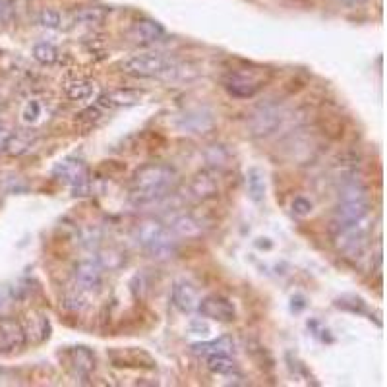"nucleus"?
<instances>
[{
	"instance_id": "nucleus-1",
	"label": "nucleus",
	"mask_w": 387,
	"mask_h": 387,
	"mask_svg": "<svg viewBox=\"0 0 387 387\" xmlns=\"http://www.w3.org/2000/svg\"><path fill=\"white\" fill-rule=\"evenodd\" d=\"M175 182H177V170L169 165H161V163L143 165L141 169L136 170L132 180L134 201L138 206L159 201L167 196V192L175 186Z\"/></svg>"
},
{
	"instance_id": "nucleus-2",
	"label": "nucleus",
	"mask_w": 387,
	"mask_h": 387,
	"mask_svg": "<svg viewBox=\"0 0 387 387\" xmlns=\"http://www.w3.org/2000/svg\"><path fill=\"white\" fill-rule=\"evenodd\" d=\"M136 240L153 259H167L177 252V240L172 237V230L153 219L139 223L136 228Z\"/></svg>"
},
{
	"instance_id": "nucleus-3",
	"label": "nucleus",
	"mask_w": 387,
	"mask_h": 387,
	"mask_svg": "<svg viewBox=\"0 0 387 387\" xmlns=\"http://www.w3.org/2000/svg\"><path fill=\"white\" fill-rule=\"evenodd\" d=\"M122 70L136 78H159L179 72V64L163 52H143L122 62Z\"/></svg>"
},
{
	"instance_id": "nucleus-4",
	"label": "nucleus",
	"mask_w": 387,
	"mask_h": 387,
	"mask_svg": "<svg viewBox=\"0 0 387 387\" xmlns=\"http://www.w3.org/2000/svg\"><path fill=\"white\" fill-rule=\"evenodd\" d=\"M269 72L266 68H239L230 70L223 76V86L225 90L232 95V97H239V99H250L258 93L264 83H268Z\"/></svg>"
},
{
	"instance_id": "nucleus-5",
	"label": "nucleus",
	"mask_w": 387,
	"mask_h": 387,
	"mask_svg": "<svg viewBox=\"0 0 387 387\" xmlns=\"http://www.w3.org/2000/svg\"><path fill=\"white\" fill-rule=\"evenodd\" d=\"M370 219L364 217L357 223H348L335 227L333 242L341 254H345L347 258H357L366 248L368 239H370Z\"/></svg>"
},
{
	"instance_id": "nucleus-6",
	"label": "nucleus",
	"mask_w": 387,
	"mask_h": 387,
	"mask_svg": "<svg viewBox=\"0 0 387 387\" xmlns=\"http://www.w3.org/2000/svg\"><path fill=\"white\" fill-rule=\"evenodd\" d=\"M52 175L64 184H68L74 196H88L90 192V170L86 167V163L80 159H66L59 161L52 169Z\"/></svg>"
},
{
	"instance_id": "nucleus-7",
	"label": "nucleus",
	"mask_w": 387,
	"mask_h": 387,
	"mask_svg": "<svg viewBox=\"0 0 387 387\" xmlns=\"http://www.w3.org/2000/svg\"><path fill=\"white\" fill-rule=\"evenodd\" d=\"M283 122V112L277 105H261L250 115L248 130L256 138H266L273 134Z\"/></svg>"
},
{
	"instance_id": "nucleus-8",
	"label": "nucleus",
	"mask_w": 387,
	"mask_h": 387,
	"mask_svg": "<svg viewBox=\"0 0 387 387\" xmlns=\"http://www.w3.org/2000/svg\"><path fill=\"white\" fill-rule=\"evenodd\" d=\"M196 310L204 318L223 321V324L237 319V310L232 306V302L228 298L221 297V295H209V297L201 298Z\"/></svg>"
},
{
	"instance_id": "nucleus-9",
	"label": "nucleus",
	"mask_w": 387,
	"mask_h": 387,
	"mask_svg": "<svg viewBox=\"0 0 387 387\" xmlns=\"http://www.w3.org/2000/svg\"><path fill=\"white\" fill-rule=\"evenodd\" d=\"M74 281L80 290L97 292L103 285V266L97 259H81L74 268Z\"/></svg>"
},
{
	"instance_id": "nucleus-10",
	"label": "nucleus",
	"mask_w": 387,
	"mask_h": 387,
	"mask_svg": "<svg viewBox=\"0 0 387 387\" xmlns=\"http://www.w3.org/2000/svg\"><path fill=\"white\" fill-rule=\"evenodd\" d=\"M26 345V329L18 319L0 318V355L20 350Z\"/></svg>"
},
{
	"instance_id": "nucleus-11",
	"label": "nucleus",
	"mask_w": 387,
	"mask_h": 387,
	"mask_svg": "<svg viewBox=\"0 0 387 387\" xmlns=\"http://www.w3.org/2000/svg\"><path fill=\"white\" fill-rule=\"evenodd\" d=\"M368 215H370V201H368V198L339 199L333 225L341 227V225H348V223H357V221L368 217Z\"/></svg>"
},
{
	"instance_id": "nucleus-12",
	"label": "nucleus",
	"mask_w": 387,
	"mask_h": 387,
	"mask_svg": "<svg viewBox=\"0 0 387 387\" xmlns=\"http://www.w3.org/2000/svg\"><path fill=\"white\" fill-rule=\"evenodd\" d=\"M177 126L182 132H190V134H206L209 130H213L215 120L208 109H194L179 117Z\"/></svg>"
},
{
	"instance_id": "nucleus-13",
	"label": "nucleus",
	"mask_w": 387,
	"mask_h": 387,
	"mask_svg": "<svg viewBox=\"0 0 387 387\" xmlns=\"http://www.w3.org/2000/svg\"><path fill=\"white\" fill-rule=\"evenodd\" d=\"M163 37H165V28L161 26L159 21L149 20V18L136 21L128 31V39L138 43V45H151V43L161 41Z\"/></svg>"
},
{
	"instance_id": "nucleus-14",
	"label": "nucleus",
	"mask_w": 387,
	"mask_h": 387,
	"mask_svg": "<svg viewBox=\"0 0 387 387\" xmlns=\"http://www.w3.org/2000/svg\"><path fill=\"white\" fill-rule=\"evenodd\" d=\"M198 290H196V287L190 281L180 279V281L175 283V287H172V304H175V308L179 312L192 314L198 308Z\"/></svg>"
},
{
	"instance_id": "nucleus-15",
	"label": "nucleus",
	"mask_w": 387,
	"mask_h": 387,
	"mask_svg": "<svg viewBox=\"0 0 387 387\" xmlns=\"http://www.w3.org/2000/svg\"><path fill=\"white\" fill-rule=\"evenodd\" d=\"M190 192L198 199H213L219 196V180L213 170H201L190 182Z\"/></svg>"
},
{
	"instance_id": "nucleus-16",
	"label": "nucleus",
	"mask_w": 387,
	"mask_h": 387,
	"mask_svg": "<svg viewBox=\"0 0 387 387\" xmlns=\"http://www.w3.org/2000/svg\"><path fill=\"white\" fill-rule=\"evenodd\" d=\"M143 99V91L138 90H112L103 93L99 97V105L105 107H132Z\"/></svg>"
},
{
	"instance_id": "nucleus-17",
	"label": "nucleus",
	"mask_w": 387,
	"mask_h": 387,
	"mask_svg": "<svg viewBox=\"0 0 387 387\" xmlns=\"http://www.w3.org/2000/svg\"><path fill=\"white\" fill-rule=\"evenodd\" d=\"M35 143V134L30 130H18V132H10L8 138L4 141V151L12 155V157H18L23 155L31 149V146Z\"/></svg>"
},
{
	"instance_id": "nucleus-18",
	"label": "nucleus",
	"mask_w": 387,
	"mask_h": 387,
	"mask_svg": "<svg viewBox=\"0 0 387 387\" xmlns=\"http://www.w3.org/2000/svg\"><path fill=\"white\" fill-rule=\"evenodd\" d=\"M68 362L76 374L90 376L95 370V355L88 347H74L68 350Z\"/></svg>"
},
{
	"instance_id": "nucleus-19",
	"label": "nucleus",
	"mask_w": 387,
	"mask_h": 387,
	"mask_svg": "<svg viewBox=\"0 0 387 387\" xmlns=\"http://www.w3.org/2000/svg\"><path fill=\"white\" fill-rule=\"evenodd\" d=\"M192 350L199 355V357H211V355H230L235 350V339L230 335H223V337L215 339V341H208V343H196L192 345Z\"/></svg>"
},
{
	"instance_id": "nucleus-20",
	"label": "nucleus",
	"mask_w": 387,
	"mask_h": 387,
	"mask_svg": "<svg viewBox=\"0 0 387 387\" xmlns=\"http://www.w3.org/2000/svg\"><path fill=\"white\" fill-rule=\"evenodd\" d=\"M246 186H248V196L252 201L261 204L266 198V177L264 170L258 167H250L246 172Z\"/></svg>"
},
{
	"instance_id": "nucleus-21",
	"label": "nucleus",
	"mask_w": 387,
	"mask_h": 387,
	"mask_svg": "<svg viewBox=\"0 0 387 387\" xmlns=\"http://www.w3.org/2000/svg\"><path fill=\"white\" fill-rule=\"evenodd\" d=\"M170 230H172V235L182 237V239H194V237L201 235V223L192 215H180L179 219L172 221Z\"/></svg>"
},
{
	"instance_id": "nucleus-22",
	"label": "nucleus",
	"mask_w": 387,
	"mask_h": 387,
	"mask_svg": "<svg viewBox=\"0 0 387 387\" xmlns=\"http://www.w3.org/2000/svg\"><path fill=\"white\" fill-rule=\"evenodd\" d=\"M64 91H66V95H68L70 99L74 101L90 99L91 95H93V83L86 80L68 81V83L64 86Z\"/></svg>"
},
{
	"instance_id": "nucleus-23",
	"label": "nucleus",
	"mask_w": 387,
	"mask_h": 387,
	"mask_svg": "<svg viewBox=\"0 0 387 387\" xmlns=\"http://www.w3.org/2000/svg\"><path fill=\"white\" fill-rule=\"evenodd\" d=\"M208 368L213 374L225 376V374H230V372L237 370V362L228 355H211V357H208Z\"/></svg>"
},
{
	"instance_id": "nucleus-24",
	"label": "nucleus",
	"mask_w": 387,
	"mask_h": 387,
	"mask_svg": "<svg viewBox=\"0 0 387 387\" xmlns=\"http://www.w3.org/2000/svg\"><path fill=\"white\" fill-rule=\"evenodd\" d=\"M76 21L86 23V26H97L101 21L107 18V10L101 6H91V8H81L74 14Z\"/></svg>"
},
{
	"instance_id": "nucleus-25",
	"label": "nucleus",
	"mask_w": 387,
	"mask_h": 387,
	"mask_svg": "<svg viewBox=\"0 0 387 387\" xmlns=\"http://www.w3.org/2000/svg\"><path fill=\"white\" fill-rule=\"evenodd\" d=\"M33 59L41 64H45V66H50L59 60V50L50 43H37L33 47Z\"/></svg>"
},
{
	"instance_id": "nucleus-26",
	"label": "nucleus",
	"mask_w": 387,
	"mask_h": 387,
	"mask_svg": "<svg viewBox=\"0 0 387 387\" xmlns=\"http://www.w3.org/2000/svg\"><path fill=\"white\" fill-rule=\"evenodd\" d=\"M33 331L35 335H39V341H45L49 337V319L45 318L43 314H33V318L30 316V333Z\"/></svg>"
},
{
	"instance_id": "nucleus-27",
	"label": "nucleus",
	"mask_w": 387,
	"mask_h": 387,
	"mask_svg": "<svg viewBox=\"0 0 387 387\" xmlns=\"http://www.w3.org/2000/svg\"><path fill=\"white\" fill-rule=\"evenodd\" d=\"M39 23L43 28H47V30H57L62 26V18H60V14L57 10H43L39 14Z\"/></svg>"
},
{
	"instance_id": "nucleus-28",
	"label": "nucleus",
	"mask_w": 387,
	"mask_h": 387,
	"mask_svg": "<svg viewBox=\"0 0 387 387\" xmlns=\"http://www.w3.org/2000/svg\"><path fill=\"white\" fill-rule=\"evenodd\" d=\"M292 211H295V215H298V217H306V215H310L312 213V204L308 201L306 198H295V201H292Z\"/></svg>"
},
{
	"instance_id": "nucleus-29",
	"label": "nucleus",
	"mask_w": 387,
	"mask_h": 387,
	"mask_svg": "<svg viewBox=\"0 0 387 387\" xmlns=\"http://www.w3.org/2000/svg\"><path fill=\"white\" fill-rule=\"evenodd\" d=\"M41 115V105L37 101H30L28 105H26V109H23V120L26 122H35V120L39 119Z\"/></svg>"
},
{
	"instance_id": "nucleus-30",
	"label": "nucleus",
	"mask_w": 387,
	"mask_h": 387,
	"mask_svg": "<svg viewBox=\"0 0 387 387\" xmlns=\"http://www.w3.org/2000/svg\"><path fill=\"white\" fill-rule=\"evenodd\" d=\"M211 151L215 153V157H208L209 163H211V165H217V167L225 165V161L228 159V153L225 151V148H221V146H213Z\"/></svg>"
},
{
	"instance_id": "nucleus-31",
	"label": "nucleus",
	"mask_w": 387,
	"mask_h": 387,
	"mask_svg": "<svg viewBox=\"0 0 387 387\" xmlns=\"http://www.w3.org/2000/svg\"><path fill=\"white\" fill-rule=\"evenodd\" d=\"M188 331L192 333V335H199V337H208V335H209L208 326H206V324H201V321H198V319L190 321Z\"/></svg>"
},
{
	"instance_id": "nucleus-32",
	"label": "nucleus",
	"mask_w": 387,
	"mask_h": 387,
	"mask_svg": "<svg viewBox=\"0 0 387 387\" xmlns=\"http://www.w3.org/2000/svg\"><path fill=\"white\" fill-rule=\"evenodd\" d=\"M12 20V4L8 0H0V26Z\"/></svg>"
},
{
	"instance_id": "nucleus-33",
	"label": "nucleus",
	"mask_w": 387,
	"mask_h": 387,
	"mask_svg": "<svg viewBox=\"0 0 387 387\" xmlns=\"http://www.w3.org/2000/svg\"><path fill=\"white\" fill-rule=\"evenodd\" d=\"M8 128H6V124L4 122H0V148L4 146V141H6V138H8Z\"/></svg>"
},
{
	"instance_id": "nucleus-34",
	"label": "nucleus",
	"mask_w": 387,
	"mask_h": 387,
	"mask_svg": "<svg viewBox=\"0 0 387 387\" xmlns=\"http://www.w3.org/2000/svg\"><path fill=\"white\" fill-rule=\"evenodd\" d=\"M345 2H350V4H362V2H366V0H345Z\"/></svg>"
}]
</instances>
